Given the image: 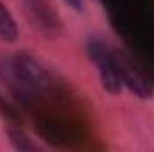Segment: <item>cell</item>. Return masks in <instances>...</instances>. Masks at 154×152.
Listing matches in <instances>:
<instances>
[{
	"mask_svg": "<svg viewBox=\"0 0 154 152\" xmlns=\"http://www.w3.org/2000/svg\"><path fill=\"white\" fill-rule=\"evenodd\" d=\"M0 77L22 97H34L48 86V74L29 54H18L0 59Z\"/></svg>",
	"mask_w": 154,
	"mask_h": 152,
	"instance_id": "obj_1",
	"label": "cell"
},
{
	"mask_svg": "<svg viewBox=\"0 0 154 152\" xmlns=\"http://www.w3.org/2000/svg\"><path fill=\"white\" fill-rule=\"evenodd\" d=\"M88 56L93 61V65L97 66L102 88L111 95L120 93L124 84H122V77L118 72V50L109 47L108 43H104L102 39L93 38L88 43Z\"/></svg>",
	"mask_w": 154,
	"mask_h": 152,
	"instance_id": "obj_2",
	"label": "cell"
},
{
	"mask_svg": "<svg viewBox=\"0 0 154 152\" xmlns=\"http://www.w3.org/2000/svg\"><path fill=\"white\" fill-rule=\"evenodd\" d=\"M16 38H18V25H16L13 14L9 13V9L0 0V39L13 43V41H16Z\"/></svg>",
	"mask_w": 154,
	"mask_h": 152,
	"instance_id": "obj_3",
	"label": "cell"
},
{
	"mask_svg": "<svg viewBox=\"0 0 154 152\" xmlns=\"http://www.w3.org/2000/svg\"><path fill=\"white\" fill-rule=\"evenodd\" d=\"M7 134H9V141L13 143L14 149H18V150H25V152L36 150L34 141H31V138H27V134H25L23 131H20V129H9Z\"/></svg>",
	"mask_w": 154,
	"mask_h": 152,
	"instance_id": "obj_4",
	"label": "cell"
},
{
	"mask_svg": "<svg viewBox=\"0 0 154 152\" xmlns=\"http://www.w3.org/2000/svg\"><path fill=\"white\" fill-rule=\"evenodd\" d=\"M65 4H68L74 11H82V0H63Z\"/></svg>",
	"mask_w": 154,
	"mask_h": 152,
	"instance_id": "obj_5",
	"label": "cell"
}]
</instances>
